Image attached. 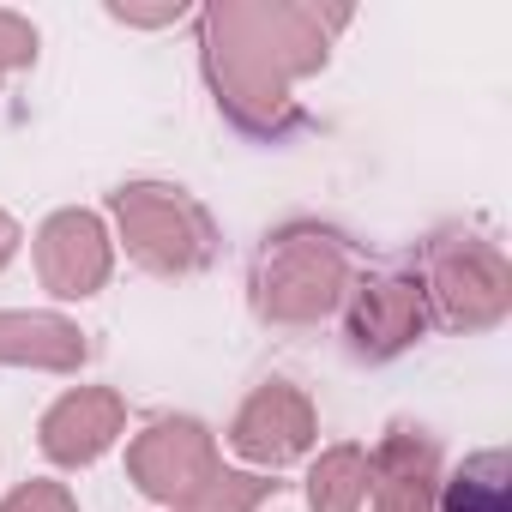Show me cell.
Segmentation results:
<instances>
[{
    "instance_id": "cell-7",
    "label": "cell",
    "mask_w": 512,
    "mask_h": 512,
    "mask_svg": "<svg viewBox=\"0 0 512 512\" xmlns=\"http://www.w3.org/2000/svg\"><path fill=\"white\" fill-rule=\"evenodd\" d=\"M31 253H37V278L55 302H85L115 278V235L85 205H67V211L43 217Z\"/></svg>"
},
{
    "instance_id": "cell-2",
    "label": "cell",
    "mask_w": 512,
    "mask_h": 512,
    "mask_svg": "<svg viewBox=\"0 0 512 512\" xmlns=\"http://www.w3.org/2000/svg\"><path fill=\"white\" fill-rule=\"evenodd\" d=\"M356 284L350 241L326 223H284L260 241L247 272V302L266 326H320Z\"/></svg>"
},
{
    "instance_id": "cell-17",
    "label": "cell",
    "mask_w": 512,
    "mask_h": 512,
    "mask_svg": "<svg viewBox=\"0 0 512 512\" xmlns=\"http://www.w3.org/2000/svg\"><path fill=\"white\" fill-rule=\"evenodd\" d=\"M19 241H25V229H19V217L13 211H0V272L13 266V253H19Z\"/></svg>"
},
{
    "instance_id": "cell-14",
    "label": "cell",
    "mask_w": 512,
    "mask_h": 512,
    "mask_svg": "<svg viewBox=\"0 0 512 512\" xmlns=\"http://www.w3.org/2000/svg\"><path fill=\"white\" fill-rule=\"evenodd\" d=\"M278 494V482L266 476V470H211V482L187 500V506H175V512H260L266 500Z\"/></svg>"
},
{
    "instance_id": "cell-6",
    "label": "cell",
    "mask_w": 512,
    "mask_h": 512,
    "mask_svg": "<svg viewBox=\"0 0 512 512\" xmlns=\"http://www.w3.org/2000/svg\"><path fill=\"white\" fill-rule=\"evenodd\" d=\"M428 326H434V314H428L422 278L374 272V278L350 284V296H344V338H350L356 362H392L410 344H422Z\"/></svg>"
},
{
    "instance_id": "cell-13",
    "label": "cell",
    "mask_w": 512,
    "mask_h": 512,
    "mask_svg": "<svg viewBox=\"0 0 512 512\" xmlns=\"http://www.w3.org/2000/svg\"><path fill=\"white\" fill-rule=\"evenodd\" d=\"M368 506V446H326L308 470V512H362Z\"/></svg>"
},
{
    "instance_id": "cell-3",
    "label": "cell",
    "mask_w": 512,
    "mask_h": 512,
    "mask_svg": "<svg viewBox=\"0 0 512 512\" xmlns=\"http://www.w3.org/2000/svg\"><path fill=\"white\" fill-rule=\"evenodd\" d=\"M109 211H115V241L151 278H193L217 260V223L187 187L127 181L109 193Z\"/></svg>"
},
{
    "instance_id": "cell-15",
    "label": "cell",
    "mask_w": 512,
    "mask_h": 512,
    "mask_svg": "<svg viewBox=\"0 0 512 512\" xmlns=\"http://www.w3.org/2000/svg\"><path fill=\"white\" fill-rule=\"evenodd\" d=\"M25 67H37V25L25 13H7L0 7V85L19 79Z\"/></svg>"
},
{
    "instance_id": "cell-11",
    "label": "cell",
    "mask_w": 512,
    "mask_h": 512,
    "mask_svg": "<svg viewBox=\"0 0 512 512\" xmlns=\"http://www.w3.org/2000/svg\"><path fill=\"white\" fill-rule=\"evenodd\" d=\"M91 362L85 332L67 314L43 308H0V368H37V374H79Z\"/></svg>"
},
{
    "instance_id": "cell-16",
    "label": "cell",
    "mask_w": 512,
    "mask_h": 512,
    "mask_svg": "<svg viewBox=\"0 0 512 512\" xmlns=\"http://www.w3.org/2000/svg\"><path fill=\"white\" fill-rule=\"evenodd\" d=\"M0 512H79V500H73V488H67V482L31 476V482H19L7 500H0Z\"/></svg>"
},
{
    "instance_id": "cell-8",
    "label": "cell",
    "mask_w": 512,
    "mask_h": 512,
    "mask_svg": "<svg viewBox=\"0 0 512 512\" xmlns=\"http://www.w3.org/2000/svg\"><path fill=\"white\" fill-rule=\"evenodd\" d=\"M320 440V416H314V398L290 380H266L253 386L247 404L235 410L229 422V446L235 458H247L253 470H284L296 458H308Z\"/></svg>"
},
{
    "instance_id": "cell-1",
    "label": "cell",
    "mask_w": 512,
    "mask_h": 512,
    "mask_svg": "<svg viewBox=\"0 0 512 512\" xmlns=\"http://www.w3.org/2000/svg\"><path fill=\"white\" fill-rule=\"evenodd\" d=\"M344 7L308 0H217L199 13V67L223 109V121L260 145H284L308 127L296 103V79L326 73L332 31H344Z\"/></svg>"
},
{
    "instance_id": "cell-12",
    "label": "cell",
    "mask_w": 512,
    "mask_h": 512,
    "mask_svg": "<svg viewBox=\"0 0 512 512\" xmlns=\"http://www.w3.org/2000/svg\"><path fill=\"white\" fill-rule=\"evenodd\" d=\"M440 512H512V464L506 452H470L452 476H440Z\"/></svg>"
},
{
    "instance_id": "cell-18",
    "label": "cell",
    "mask_w": 512,
    "mask_h": 512,
    "mask_svg": "<svg viewBox=\"0 0 512 512\" xmlns=\"http://www.w3.org/2000/svg\"><path fill=\"white\" fill-rule=\"evenodd\" d=\"M115 19H127V25H169V19H181V7H157V13H127V7H109Z\"/></svg>"
},
{
    "instance_id": "cell-4",
    "label": "cell",
    "mask_w": 512,
    "mask_h": 512,
    "mask_svg": "<svg viewBox=\"0 0 512 512\" xmlns=\"http://www.w3.org/2000/svg\"><path fill=\"white\" fill-rule=\"evenodd\" d=\"M422 296L446 332H494L512 314V266L476 229H440L422 247Z\"/></svg>"
},
{
    "instance_id": "cell-9",
    "label": "cell",
    "mask_w": 512,
    "mask_h": 512,
    "mask_svg": "<svg viewBox=\"0 0 512 512\" xmlns=\"http://www.w3.org/2000/svg\"><path fill=\"white\" fill-rule=\"evenodd\" d=\"M121 434H127V398L109 392V386H73V392H61V398L43 410V422H37V446H43V458L61 464V470L97 464Z\"/></svg>"
},
{
    "instance_id": "cell-10",
    "label": "cell",
    "mask_w": 512,
    "mask_h": 512,
    "mask_svg": "<svg viewBox=\"0 0 512 512\" xmlns=\"http://www.w3.org/2000/svg\"><path fill=\"white\" fill-rule=\"evenodd\" d=\"M440 446L428 428L392 422L368 452V512H440Z\"/></svg>"
},
{
    "instance_id": "cell-5",
    "label": "cell",
    "mask_w": 512,
    "mask_h": 512,
    "mask_svg": "<svg viewBox=\"0 0 512 512\" xmlns=\"http://www.w3.org/2000/svg\"><path fill=\"white\" fill-rule=\"evenodd\" d=\"M217 434L199 416H157L127 440V482L157 506H187L217 470Z\"/></svg>"
}]
</instances>
